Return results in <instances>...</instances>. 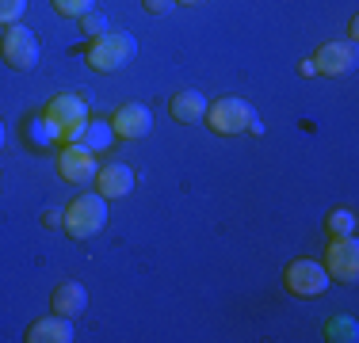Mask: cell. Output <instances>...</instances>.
Listing matches in <instances>:
<instances>
[{
	"mask_svg": "<svg viewBox=\"0 0 359 343\" xmlns=\"http://www.w3.org/2000/svg\"><path fill=\"white\" fill-rule=\"evenodd\" d=\"M138 54V42L126 31H104L88 42V69L96 73H115V69H126Z\"/></svg>",
	"mask_w": 359,
	"mask_h": 343,
	"instance_id": "1",
	"label": "cell"
},
{
	"mask_svg": "<svg viewBox=\"0 0 359 343\" xmlns=\"http://www.w3.org/2000/svg\"><path fill=\"white\" fill-rule=\"evenodd\" d=\"M42 118L54 126L57 141H81L84 126H88V103H84L81 96H73V92H62V96L50 99V107H46Z\"/></svg>",
	"mask_w": 359,
	"mask_h": 343,
	"instance_id": "2",
	"label": "cell"
},
{
	"mask_svg": "<svg viewBox=\"0 0 359 343\" xmlns=\"http://www.w3.org/2000/svg\"><path fill=\"white\" fill-rule=\"evenodd\" d=\"M107 225V199L104 195H76V199L65 206V233L76 240L96 237L100 229Z\"/></svg>",
	"mask_w": 359,
	"mask_h": 343,
	"instance_id": "3",
	"label": "cell"
},
{
	"mask_svg": "<svg viewBox=\"0 0 359 343\" xmlns=\"http://www.w3.org/2000/svg\"><path fill=\"white\" fill-rule=\"evenodd\" d=\"M0 54H4L8 69H15V73H31V69L39 65L42 50H39V38L31 27H20V23H12V27L4 31V38H0Z\"/></svg>",
	"mask_w": 359,
	"mask_h": 343,
	"instance_id": "4",
	"label": "cell"
},
{
	"mask_svg": "<svg viewBox=\"0 0 359 343\" xmlns=\"http://www.w3.org/2000/svg\"><path fill=\"white\" fill-rule=\"evenodd\" d=\"M252 118H256V111H252L245 99H233V96L215 99V103L207 107V126H210L215 134H245Z\"/></svg>",
	"mask_w": 359,
	"mask_h": 343,
	"instance_id": "5",
	"label": "cell"
},
{
	"mask_svg": "<svg viewBox=\"0 0 359 343\" xmlns=\"http://www.w3.org/2000/svg\"><path fill=\"white\" fill-rule=\"evenodd\" d=\"M283 282H287V290L294 298H318L329 290V271H325V263L318 260H294L290 267L283 271Z\"/></svg>",
	"mask_w": 359,
	"mask_h": 343,
	"instance_id": "6",
	"label": "cell"
},
{
	"mask_svg": "<svg viewBox=\"0 0 359 343\" xmlns=\"http://www.w3.org/2000/svg\"><path fill=\"white\" fill-rule=\"evenodd\" d=\"M57 172H62L65 183H92L96 172H100L96 153H92L88 145H81V141H65L62 153H57Z\"/></svg>",
	"mask_w": 359,
	"mask_h": 343,
	"instance_id": "7",
	"label": "cell"
},
{
	"mask_svg": "<svg viewBox=\"0 0 359 343\" xmlns=\"http://www.w3.org/2000/svg\"><path fill=\"white\" fill-rule=\"evenodd\" d=\"M325 271H329V279L355 282V274H359V244H355V237H332V244L325 248Z\"/></svg>",
	"mask_w": 359,
	"mask_h": 343,
	"instance_id": "8",
	"label": "cell"
},
{
	"mask_svg": "<svg viewBox=\"0 0 359 343\" xmlns=\"http://www.w3.org/2000/svg\"><path fill=\"white\" fill-rule=\"evenodd\" d=\"M111 130H115V137H126V141H142L153 130V111L145 103H123L111 118Z\"/></svg>",
	"mask_w": 359,
	"mask_h": 343,
	"instance_id": "9",
	"label": "cell"
},
{
	"mask_svg": "<svg viewBox=\"0 0 359 343\" xmlns=\"http://www.w3.org/2000/svg\"><path fill=\"white\" fill-rule=\"evenodd\" d=\"M355 65V46L352 42H325V46L313 54V69L325 76H340Z\"/></svg>",
	"mask_w": 359,
	"mask_h": 343,
	"instance_id": "10",
	"label": "cell"
},
{
	"mask_svg": "<svg viewBox=\"0 0 359 343\" xmlns=\"http://www.w3.org/2000/svg\"><path fill=\"white\" fill-rule=\"evenodd\" d=\"M96 191L104 199H123V195L134 191V172L126 164H118V160H111V164L96 172Z\"/></svg>",
	"mask_w": 359,
	"mask_h": 343,
	"instance_id": "11",
	"label": "cell"
},
{
	"mask_svg": "<svg viewBox=\"0 0 359 343\" xmlns=\"http://www.w3.org/2000/svg\"><path fill=\"white\" fill-rule=\"evenodd\" d=\"M73 340V324L69 316L54 313V316H42L27 328V343H69Z\"/></svg>",
	"mask_w": 359,
	"mask_h": 343,
	"instance_id": "12",
	"label": "cell"
},
{
	"mask_svg": "<svg viewBox=\"0 0 359 343\" xmlns=\"http://www.w3.org/2000/svg\"><path fill=\"white\" fill-rule=\"evenodd\" d=\"M207 107H210V103L203 99V92L184 88V92H176V96H172V118H176V122H184V126L207 118Z\"/></svg>",
	"mask_w": 359,
	"mask_h": 343,
	"instance_id": "13",
	"label": "cell"
},
{
	"mask_svg": "<svg viewBox=\"0 0 359 343\" xmlns=\"http://www.w3.org/2000/svg\"><path fill=\"white\" fill-rule=\"evenodd\" d=\"M84 305H88V290H84L81 282L65 279L62 286L54 290V313H62V316H76V313H84Z\"/></svg>",
	"mask_w": 359,
	"mask_h": 343,
	"instance_id": "14",
	"label": "cell"
},
{
	"mask_svg": "<svg viewBox=\"0 0 359 343\" xmlns=\"http://www.w3.org/2000/svg\"><path fill=\"white\" fill-rule=\"evenodd\" d=\"M325 229H329L332 237H352L355 233V214L352 210H332L329 218H325Z\"/></svg>",
	"mask_w": 359,
	"mask_h": 343,
	"instance_id": "15",
	"label": "cell"
},
{
	"mask_svg": "<svg viewBox=\"0 0 359 343\" xmlns=\"http://www.w3.org/2000/svg\"><path fill=\"white\" fill-rule=\"evenodd\" d=\"M329 340H340V343H352L359 336V324L352 321V316H337V321H329Z\"/></svg>",
	"mask_w": 359,
	"mask_h": 343,
	"instance_id": "16",
	"label": "cell"
},
{
	"mask_svg": "<svg viewBox=\"0 0 359 343\" xmlns=\"http://www.w3.org/2000/svg\"><path fill=\"white\" fill-rule=\"evenodd\" d=\"M111 134L115 130H107L104 122H92V126H84V137H88V149L92 153H100V149H107V141H111Z\"/></svg>",
	"mask_w": 359,
	"mask_h": 343,
	"instance_id": "17",
	"label": "cell"
},
{
	"mask_svg": "<svg viewBox=\"0 0 359 343\" xmlns=\"http://www.w3.org/2000/svg\"><path fill=\"white\" fill-rule=\"evenodd\" d=\"M27 12V0H0V27H12Z\"/></svg>",
	"mask_w": 359,
	"mask_h": 343,
	"instance_id": "18",
	"label": "cell"
},
{
	"mask_svg": "<svg viewBox=\"0 0 359 343\" xmlns=\"http://www.w3.org/2000/svg\"><path fill=\"white\" fill-rule=\"evenodd\" d=\"M96 8V0H54L57 15H88Z\"/></svg>",
	"mask_w": 359,
	"mask_h": 343,
	"instance_id": "19",
	"label": "cell"
},
{
	"mask_svg": "<svg viewBox=\"0 0 359 343\" xmlns=\"http://www.w3.org/2000/svg\"><path fill=\"white\" fill-rule=\"evenodd\" d=\"M84 31H88V34H104V20H100V15H84Z\"/></svg>",
	"mask_w": 359,
	"mask_h": 343,
	"instance_id": "20",
	"label": "cell"
},
{
	"mask_svg": "<svg viewBox=\"0 0 359 343\" xmlns=\"http://www.w3.org/2000/svg\"><path fill=\"white\" fill-rule=\"evenodd\" d=\"M142 4H145V12H168L172 0H142Z\"/></svg>",
	"mask_w": 359,
	"mask_h": 343,
	"instance_id": "21",
	"label": "cell"
},
{
	"mask_svg": "<svg viewBox=\"0 0 359 343\" xmlns=\"http://www.w3.org/2000/svg\"><path fill=\"white\" fill-rule=\"evenodd\" d=\"M57 221H65V214H62V210H54V206H50V210H46V225H57Z\"/></svg>",
	"mask_w": 359,
	"mask_h": 343,
	"instance_id": "22",
	"label": "cell"
},
{
	"mask_svg": "<svg viewBox=\"0 0 359 343\" xmlns=\"http://www.w3.org/2000/svg\"><path fill=\"white\" fill-rule=\"evenodd\" d=\"M298 73H302V76H313V73H318V69H313V57H306V62L298 65Z\"/></svg>",
	"mask_w": 359,
	"mask_h": 343,
	"instance_id": "23",
	"label": "cell"
},
{
	"mask_svg": "<svg viewBox=\"0 0 359 343\" xmlns=\"http://www.w3.org/2000/svg\"><path fill=\"white\" fill-rule=\"evenodd\" d=\"M180 4H199V0H180Z\"/></svg>",
	"mask_w": 359,
	"mask_h": 343,
	"instance_id": "24",
	"label": "cell"
},
{
	"mask_svg": "<svg viewBox=\"0 0 359 343\" xmlns=\"http://www.w3.org/2000/svg\"><path fill=\"white\" fill-rule=\"evenodd\" d=\"M0 145H4V126H0Z\"/></svg>",
	"mask_w": 359,
	"mask_h": 343,
	"instance_id": "25",
	"label": "cell"
},
{
	"mask_svg": "<svg viewBox=\"0 0 359 343\" xmlns=\"http://www.w3.org/2000/svg\"><path fill=\"white\" fill-rule=\"evenodd\" d=\"M0 183H4V179H0Z\"/></svg>",
	"mask_w": 359,
	"mask_h": 343,
	"instance_id": "26",
	"label": "cell"
}]
</instances>
